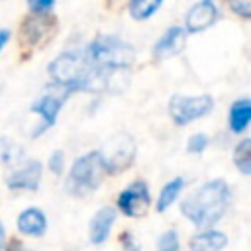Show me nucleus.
<instances>
[{
    "label": "nucleus",
    "instance_id": "obj_10",
    "mask_svg": "<svg viewBox=\"0 0 251 251\" xmlns=\"http://www.w3.org/2000/svg\"><path fill=\"white\" fill-rule=\"evenodd\" d=\"M63 100H65V96H59V94L49 92V94L41 96V98L31 106V112L41 116V126L37 127V133H35V135H39L43 129H47L49 126L55 124L57 114H59V110L63 108Z\"/></svg>",
    "mask_w": 251,
    "mask_h": 251
},
{
    "label": "nucleus",
    "instance_id": "obj_21",
    "mask_svg": "<svg viewBox=\"0 0 251 251\" xmlns=\"http://www.w3.org/2000/svg\"><path fill=\"white\" fill-rule=\"evenodd\" d=\"M227 2H229V8L243 20L251 16V0H227Z\"/></svg>",
    "mask_w": 251,
    "mask_h": 251
},
{
    "label": "nucleus",
    "instance_id": "obj_8",
    "mask_svg": "<svg viewBox=\"0 0 251 251\" xmlns=\"http://www.w3.org/2000/svg\"><path fill=\"white\" fill-rule=\"evenodd\" d=\"M41 180V165L37 161H25L22 167H16L8 176L6 184L12 190H35Z\"/></svg>",
    "mask_w": 251,
    "mask_h": 251
},
{
    "label": "nucleus",
    "instance_id": "obj_24",
    "mask_svg": "<svg viewBox=\"0 0 251 251\" xmlns=\"http://www.w3.org/2000/svg\"><path fill=\"white\" fill-rule=\"evenodd\" d=\"M122 243H124V249L126 251H139V245L135 243V239H133L131 233H124L122 235Z\"/></svg>",
    "mask_w": 251,
    "mask_h": 251
},
{
    "label": "nucleus",
    "instance_id": "obj_27",
    "mask_svg": "<svg viewBox=\"0 0 251 251\" xmlns=\"http://www.w3.org/2000/svg\"><path fill=\"white\" fill-rule=\"evenodd\" d=\"M24 251H25V249H24Z\"/></svg>",
    "mask_w": 251,
    "mask_h": 251
},
{
    "label": "nucleus",
    "instance_id": "obj_11",
    "mask_svg": "<svg viewBox=\"0 0 251 251\" xmlns=\"http://www.w3.org/2000/svg\"><path fill=\"white\" fill-rule=\"evenodd\" d=\"M114 220H116V210L110 206H104L94 214V218L90 220V241L94 245H102L108 239Z\"/></svg>",
    "mask_w": 251,
    "mask_h": 251
},
{
    "label": "nucleus",
    "instance_id": "obj_18",
    "mask_svg": "<svg viewBox=\"0 0 251 251\" xmlns=\"http://www.w3.org/2000/svg\"><path fill=\"white\" fill-rule=\"evenodd\" d=\"M233 163H235V167L243 175H249L251 173V139H243L235 147V151H233Z\"/></svg>",
    "mask_w": 251,
    "mask_h": 251
},
{
    "label": "nucleus",
    "instance_id": "obj_7",
    "mask_svg": "<svg viewBox=\"0 0 251 251\" xmlns=\"http://www.w3.org/2000/svg\"><path fill=\"white\" fill-rule=\"evenodd\" d=\"M133 153H135V147H133V141L131 137L127 135H118L110 141V147H108V153H102V159H104V165H106V171L110 173H118L126 167H129L131 159H133Z\"/></svg>",
    "mask_w": 251,
    "mask_h": 251
},
{
    "label": "nucleus",
    "instance_id": "obj_17",
    "mask_svg": "<svg viewBox=\"0 0 251 251\" xmlns=\"http://www.w3.org/2000/svg\"><path fill=\"white\" fill-rule=\"evenodd\" d=\"M161 4L163 0H129V14L135 20H147L159 10Z\"/></svg>",
    "mask_w": 251,
    "mask_h": 251
},
{
    "label": "nucleus",
    "instance_id": "obj_20",
    "mask_svg": "<svg viewBox=\"0 0 251 251\" xmlns=\"http://www.w3.org/2000/svg\"><path fill=\"white\" fill-rule=\"evenodd\" d=\"M206 147H208V137L204 133H194L186 141V151L188 153H202Z\"/></svg>",
    "mask_w": 251,
    "mask_h": 251
},
{
    "label": "nucleus",
    "instance_id": "obj_16",
    "mask_svg": "<svg viewBox=\"0 0 251 251\" xmlns=\"http://www.w3.org/2000/svg\"><path fill=\"white\" fill-rule=\"evenodd\" d=\"M182 188H184V178H180V176H176L171 182H167L161 188V194L157 198V212H165L169 206H173V202L176 200V196L180 194Z\"/></svg>",
    "mask_w": 251,
    "mask_h": 251
},
{
    "label": "nucleus",
    "instance_id": "obj_23",
    "mask_svg": "<svg viewBox=\"0 0 251 251\" xmlns=\"http://www.w3.org/2000/svg\"><path fill=\"white\" fill-rule=\"evenodd\" d=\"M55 4V0H27V6L31 12H47L51 10V6Z\"/></svg>",
    "mask_w": 251,
    "mask_h": 251
},
{
    "label": "nucleus",
    "instance_id": "obj_9",
    "mask_svg": "<svg viewBox=\"0 0 251 251\" xmlns=\"http://www.w3.org/2000/svg\"><path fill=\"white\" fill-rule=\"evenodd\" d=\"M218 14L220 12H218V6L214 0H200L186 14V29L190 33L202 31L218 20Z\"/></svg>",
    "mask_w": 251,
    "mask_h": 251
},
{
    "label": "nucleus",
    "instance_id": "obj_13",
    "mask_svg": "<svg viewBox=\"0 0 251 251\" xmlns=\"http://www.w3.org/2000/svg\"><path fill=\"white\" fill-rule=\"evenodd\" d=\"M18 229L24 235H31V237L43 235L47 229V220L39 208H27L18 218Z\"/></svg>",
    "mask_w": 251,
    "mask_h": 251
},
{
    "label": "nucleus",
    "instance_id": "obj_15",
    "mask_svg": "<svg viewBox=\"0 0 251 251\" xmlns=\"http://www.w3.org/2000/svg\"><path fill=\"white\" fill-rule=\"evenodd\" d=\"M249 120H251V104L247 98H241V100H235L229 108V127L233 133H241L247 129L249 126Z\"/></svg>",
    "mask_w": 251,
    "mask_h": 251
},
{
    "label": "nucleus",
    "instance_id": "obj_3",
    "mask_svg": "<svg viewBox=\"0 0 251 251\" xmlns=\"http://www.w3.org/2000/svg\"><path fill=\"white\" fill-rule=\"evenodd\" d=\"M104 173H106V165H104L102 153H98V151L86 153V155L78 157L75 161V165L71 167L67 190L75 196H84L100 186Z\"/></svg>",
    "mask_w": 251,
    "mask_h": 251
},
{
    "label": "nucleus",
    "instance_id": "obj_4",
    "mask_svg": "<svg viewBox=\"0 0 251 251\" xmlns=\"http://www.w3.org/2000/svg\"><path fill=\"white\" fill-rule=\"evenodd\" d=\"M90 73H92V65L88 63V59L80 57L76 53H63L49 65L51 78L59 86L67 88L69 92L78 90V88L86 90Z\"/></svg>",
    "mask_w": 251,
    "mask_h": 251
},
{
    "label": "nucleus",
    "instance_id": "obj_14",
    "mask_svg": "<svg viewBox=\"0 0 251 251\" xmlns=\"http://www.w3.org/2000/svg\"><path fill=\"white\" fill-rule=\"evenodd\" d=\"M226 243H227L226 233L216 231V229H206L192 237L190 251H222Z\"/></svg>",
    "mask_w": 251,
    "mask_h": 251
},
{
    "label": "nucleus",
    "instance_id": "obj_1",
    "mask_svg": "<svg viewBox=\"0 0 251 251\" xmlns=\"http://www.w3.org/2000/svg\"><path fill=\"white\" fill-rule=\"evenodd\" d=\"M231 202L229 186L224 180H210L198 186L180 206L184 218H188L196 227L214 226L227 210Z\"/></svg>",
    "mask_w": 251,
    "mask_h": 251
},
{
    "label": "nucleus",
    "instance_id": "obj_25",
    "mask_svg": "<svg viewBox=\"0 0 251 251\" xmlns=\"http://www.w3.org/2000/svg\"><path fill=\"white\" fill-rule=\"evenodd\" d=\"M8 39H10V31H8V29H0V51H2V47L8 43Z\"/></svg>",
    "mask_w": 251,
    "mask_h": 251
},
{
    "label": "nucleus",
    "instance_id": "obj_26",
    "mask_svg": "<svg viewBox=\"0 0 251 251\" xmlns=\"http://www.w3.org/2000/svg\"><path fill=\"white\" fill-rule=\"evenodd\" d=\"M4 239H6V233H4V226L0 224V249L4 247Z\"/></svg>",
    "mask_w": 251,
    "mask_h": 251
},
{
    "label": "nucleus",
    "instance_id": "obj_22",
    "mask_svg": "<svg viewBox=\"0 0 251 251\" xmlns=\"http://www.w3.org/2000/svg\"><path fill=\"white\" fill-rule=\"evenodd\" d=\"M63 163H65V155H63V151H55V153L49 157V169H51L55 175L63 173Z\"/></svg>",
    "mask_w": 251,
    "mask_h": 251
},
{
    "label": "nucleus",
    "instance_id": "obj_6",
    "mask_svg": "<svg viewBox=\"0 0 251 251\" xmlns=\"http://www.w3.org/2000/svg\"><path fill=\"white\" fill-rule=\"evenodd\" d=\"M149 188L145 182L141 180H135L131 182L126 190L120 192L118 196V206L120 210L126 214V216H131V218H137V216H143L145 210L149 208Z\"/></svg>",
    "mask_w": 251,
    "mask_h": 251
},
{
    "label": "nucleus",
    "instance_id": "obj_5",
    "mask_svg": "<svg viewBox=\"0 0 251 251\" xmlns=\"http://www.w3.org/2000/svg\"><path fill=\"white\" fill-rule=\"evenodd\" d=\"M212 108H214V100L208 94H200V96L176 94L169 102V114L176 126H186L194 120H200L206 114H210Z\"/></svg>",
    "mask_w": 251,
    "mask_h": 251
},
{
    "label": "nucleus",
    "instance_id": "obj_19",
    "mask_svg": "<svg viewBox=\"0 0 251 251\" xmlns=\"http://www.w3.org/2000/svg\"><path fill=\"white\" fill-rule=\"evenodd\" d=\"M178 249L180 243H178V233L175 229L165 231L157 241V251H178Z\"/></svg>",
    "mask_w": 251,
    "mask_h": 251
},
{
    "label": "nucleus",
    "instance_id": "obj_2",
    "mask_svg": "<svg viewBox=\"0 0 251 251\" xmlns=\"http://www.w3.org/2000/svg\"><path fill=\"white\" fill-rule=\"evenodd\" d=\"M84 57L90 65L100 69H127L133 63L135 53L129 43L118 37L100 35L88 45Z\"/></svg>",
    "mask_w": 251,
    "mask_h": 251
},
{
    "label": "nucleus",
    "instance_id": "obj_12",
    "mask_svg": "<svg viewBox=\"0 0 251 251\" xmlns=\"http://www.w3.org/2000/svg\"><path fill=\"white\" fill-rule=\"evenodd\" d=\"M182 47H184V29L182 27H169L161 35V39L155 43L153 53L157 59H167V57L176 55Z\"/></svg>",
    "mask_w": 251,
    "mask_h": 251
}]
</instances>
